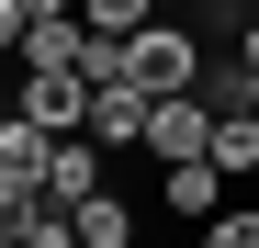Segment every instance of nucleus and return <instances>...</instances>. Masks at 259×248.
I'll return each instance as SVG.
<instances>
[{
  "label": "nucleus",
  "mask_w": 259,
  "mask_h": 248,
  "mask_svg": "<svg viewBox=\"0 0 259 248\" xmlns=\"http://www.w3.org/2000/svg\"><path fill=\"white\" fill-rule=\"evenodd\" d=\"M147 91H136V79H113V91H91V147H147Z\"/></svg>",
  "instance_id": "39448f33"
},
{
  "label": "nucleus",
  "mask_w": 259,
  "mask_h": 248,
  "mask_svg": "<svg viewBox=\"0 0 259 248\" xmlns=\"http://www.w3.org/2000/svg\"><path fill=\"white\" fill-rule=\"evenodd\" d=\"M91 91H102V79L91 68H23V124H46V136H91Z\"/></svg>",
  "instance_id": "f03ea898"
},
{
  "label": "nucleus",
  "mask_w": 259,
  "mask_h": 248,
  "mask_svg": "<svg viewBox=\"0 0 259 248\" xmlns=\"http://www.w3.org/2000/svg\"><path fill=\"white\" fill-rule=\"evenodd\" d=\"M12 68H91V23H34Z\"/></svg>",
  "instance_id": "6e6552de"
},
{
  "label": "nucleus",
  "mask_w": 259,
  "mask_h": 248,
  "mask_svg": "<svg viewBox=\"0 0 259 248\" xmlns=\"http://www.w3.org/2000/svg\"><path fill=\"white\" fill-rule=\"evenodd\" d=\"M214 170H226V181H259V113H226V124H214Z\"/></svg>",
  "instance_id": "9d476101"
},
{
  "label": "nucleus",
  "mask_w": 259,
  "mask_h": 248,
  "mask_svg": "<svg viewBox=\"0 0 259 248\" xmlns=\"http://www.w3.org/2000/svg\"><path fill=\"white\" fill-rule=\"evenodd\" d=\"M203 68H214V46H203V23H147L136 34V91L147 102H181V91H203Z\"/></svg>",
  "instance_id": "f257e3e1"
},
{
  "label": "nucleus",
  "mask_w": 259,
  "mask_h": 248,
  "mask_svg": "<svg viewBox=\"0 0 259 248\" xmlns=\"http://www.w3.org/2000/svg\"><path fill=\"white\" fill-rule=\"evenodd\" d=\"M23 34H34V23H23V0H0V57H23Z\"/></svg>",
  "instance_id": "2eb2a0df"
},
{
  "label": "nucleus",
  "mask_w": 259,
  "mask_h": 248,
  "mask_svg": "<svg viewBox=\"0 0 259 248\" xmlns=\"http://www.w3.org/2000/svg\"><path fill=\"white\" fill-rule=\"evenodd\" d=\"M102 158H113V147H91V136H57V158H46V203H68V215H79V203L102 192Z\"/></svg>",
  "instance_id": "423d86ee"
},
{
  "label": "nucleus",
  "mask_w": 259,
  "mask_h": 248,
  "mask_svg": "<svg viewBox=\"0 0 259 248\" xmlns=\"http://www.w3.org/2000/svg\"><path fill=\"white\" fill-rule=\"evenodd\" d=\"M0 248H12V237H0Z\"/></svg>",
  "instance_id": "6ab92c4d"
},
{
  "label": "nucleus",
  "mask_w": 259,
  "mask_h": 248,
  "mask_svg": "<svg viewBox=\"0 0 259 248\" xmlns=\"http://www.w3.org/2000/svg\"><path fill=\"white\" fill-rule=\"evenodd\" d=\"M79 23H91V34H113V46H136L158 12H147V0H79Z\"/></svg>",
  "instance_id": "9b49d317"
},
{
  "label": "nucleus",
  "mask_w": 259,
  "mask_h": 248,
  "mask_svg": "<svg viewBox=\"0 0 259 248\" xmlns=\"http://www.w3.org/2000/svg\"><path fill=\"white\" fill-rule=\"evenodd\" d=\"M34 203H46V192H23V181H0V237H23V226H34Z\"/></svg>",
  "instance_id": "4468645a"
},
{
  "label": "nucleus",
  "mask_w": 259,
  "mask_h": 248,
  "mask_svg": "<svg viewBox=\"0 0 259 248\" xmlns=\"http://www.w3.org/2000/svg\"><path fill=\"white\" fill-rule=\"evenodd\" d=\"M147 158H158V170H181V158H214V102H203V91L158 102V113H147Z\"/></svg>",
  "instance_id": "7ed1b4c3"
},
{
  "label": "nucleus",
  "mask_w": 259,
  "mask_h": 248,
  "mask_svg": "<svg viewBox=\"0 0 259 248\" xmlns=\"http://www.w3.org/2000/svg\"><path fill=\"white\" fill-rule=\"evenodd\" d=\"M158 203L181 226H214V215H226V170H214V158H181V170H158Z\"/></svg>",
  "instance_id": "20e7f679"
},
{
  "label": "nucleus",
  "mask_w": 259,
  "mask_h": 248,
  "mask_svg": "<svg viewBox=\"0 0 259 248\" xmlns=\"http://www.w3.org/2000/svg\"><path fill=\"white\" fill-rule=\"evenodd\" d=\"M23 23H79V0H23Z\"/></svg>",
  "instance_id": "dca6fc26"
},
{
  "label": "nucleus",
  "mask_w": 259,
  "mask_h": 248,
  "mask_svg": "<svg viewBox=\"0 0 259 248\" xmlns=\"http://www.w3.org/2000/svg\"><path fill=\"white\" fill-rule=\"evenodd\" d=\"M147 12H158V23H181V12H192V0H147Z\"/></svg>",
  "instance_id": "a211bd4d"
},
{
  "label": "nucleus",
  "mask_w": 259,
  "mask_h": 248,
  "mask_svg": "<svg viewBox=\"0 0 259 248\" xmlns=\"http://www.w3.org/2000/svg\"><path fill=\"white\" fill-rule=\"evenodd\" d=\"M12 248H79V215H68V203H34V226H23Z\"/></svg>",
  "instance_id": "f8f14e48"
},
{
  "label": "nucleus",
  "mask_w": 259,
  "mask_h": 248,
  "mask_svg": "<svg viewBox=\"0 0 259 248\" xmlns=\"http://www.w3.org/2000/svg\"><path fill=\"white\" fill-rule=\"evenodd\" d=\"M46 158H57V136H46V124H0V181H23V192H46Z\"/></svg>",
  "instance_id": "0eeeda50"
},
{
  "label": "nucleus",
  "mask_w": 259,
  "mask_h": 248,
  "mask_svg": "<svg viewBox=\"0 0 259 248\" xmlns=\"http://www.w3.org/2000/svg\"><path fill=\"white\" fill-rule=\"evenodd\" d=\"M203 248H259V203H226V215L203 226Z\"/></svg>",
  "instance_id": "ddd939ff"
},
{
  "label": "nucleus",
  "mask_w": 259,
  "mask_h": 248,
  "mask_svg": "<svg viewBox=\"0 0 259 248\" xmlns=\"http://www.w3.org/2000/svg\"><path fill=\"white\" fill-rule=\"evenodd\" d=\"M79 248H136V203H124V192H91V203H79Z\"/></svg>",
  "instance_id": "1a4fd4ad"
},
{
  "label": "nucleus",
  "mask_w": 259,
  "mask_h": 248,
  "mask_svg": "<svg viewBox=\"0 0 259 248\" xmlns=\"http://www.w3.org/2000/svg\"><path fill=\"white\" fill-rule=\"evenodd\" d=\"M237 68H259V12H248V23H237Z\"/></svg>",
  "instance_id": "f3484780"
}]
</instances>
